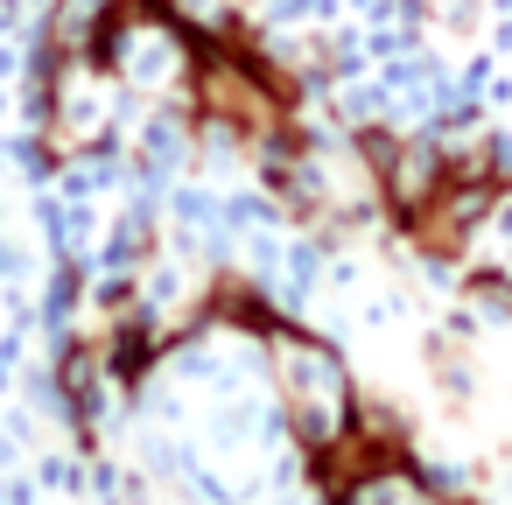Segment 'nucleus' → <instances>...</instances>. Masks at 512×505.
<instances>
[{
    "instance_id": "f257e3e1",
    "label": "nucleus",
    "mask_w": 512,
    "mask_h": 505,
    "mask_svg": "<svg viewBox=\"0 0 512 505\" xmlns=\"http://www.w3.org/2000/svg\"><path fill=\"white\" fill-rule=\"evenodd\" d=\"M274 358H281V379H288V421H295V435L309 449H330L351 428V414H358L344 365L323 344H309V337H274Z\"/></svg>"
},
{
    "instance_id": "f03ea898",
    "label": "nucleus",
    "mask_w": 512,
    "mask_h": 505,
    "mask_svg": "<svg viewBox=\"0 0 512 505\" xmlns=\"http://www.w3.org/2000/svg\"><path fill=\"white\" fill-rule=\"evenodd\" d=\"M204 113L211 120H225L232 134H246V141H260V134H274V99L253 85V71H239V64H204Z\"/></svg>"
}]
</instances>
